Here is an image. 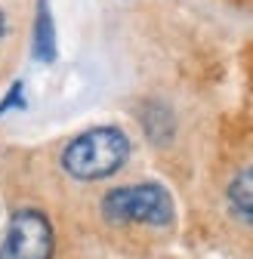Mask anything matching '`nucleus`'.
<instances>
[{"mask_svg":"<svg viewBox=\"0 0 253 259\" xmlns=\"http://www.w3.org/2000/svg\"><path fill=\"white\" fill-rule=\"evenodd\" d=\"M126 157H130V139L120 126H93L65 145L62 167L71 179L96 182L114 176L126 164Z\"/></svg>","mask_w":253,"mask_h":259,"instance_id":"f257e3e1","label":"nucleus"},{"mask_svg":"<svg viewBox=\"0 0 253 259\" xmlns=\"http://www.w3.org/2000/svg\"><path fill=\"white\" fill-rule=\"evenodd\" d=\"M102 216L114 225H170L176 210L173 198L157 182H136L111 188L102 198Z\"/></svg>","mask_w":253,"mask_h":259,"instance_id":"f03ea898","label":"nucleus"},{"mask_svg":"<svg viewBox=\"0 0 253 259\" xmlns=\"http://www.w3.org/2000/svg\"><path fill=\"white\" fill-rule=\"evenodd\" d=\"M53 250L50 219L40 210H16L0 238V259H53Z\"/></svg>","mask_w":253,"mask_h":259,"instance_id":"7ed1b4c3","label":"nucleus"},{"mask_svg":"<svg viewBox=\"0 0 253 259\" xmlns=\"http://www.w3.org/2000/svg\"><path fill=\"white\" fill-rule=\"evenodd\" d=\"M31 50H34L37 62H56V25L50 13V0H37V16H34V37H31Z\"/></svg>","mask_w":253,"mask_h":259,"instance_id":"20e7f679","label":"nucleus"},{"mask_svg":"<svg viewBox=\"0 0 253 259\" xmlns=\"http://www.w3.org/2000/svg\"><path fill=\"white\" fill-rule=\"evenodd\" d=\"M226 201H229V210H232V216H235L238 222L253 225V167L241 170V173L229 182Z\"/></svg>","mask_w":253,"mask_h":259,"instance_id":"39448f33","label":"nucleus"},{"mask_svg":"<svg viewBox=\"0 0 253 259\" xmlns=\"http://www.w3.org/2000/svg\"><path fill=\"white\" fill-rule=\"evenodd\" d=\"M142 126H145V133H148V139H151V142L164 145V142L173 136V114H170L164 105L151 102V105L142 111Z\"/></svg>","mask_w":253,"mask_h":259,"instance_id":"423d86ee","label":"nucleus"},{"mask_svg":"<svg viewBox=\"0 0 253 259\" xmlns=\"http://www.w3.org/2000/svg\"><path fill=\"white\" fill-rule=\"evenodd\" d=\"M10 105H22V83H13V90L7 93V102L0 105V114H4Z\"/></svg>","mask_w":253,"mask_h":259,"instance_id":"0eeeda50","label":"nucleus"},{"mask_svg":"<svg viewBox=\"0 0 253 259\" xmlns=\"http://www.w3.org/2000/svg\"><path fill=\"white\" fill-rule=\"evenodd\" d=\"M7 34V16H4V10H0V37Z\"/></svg>","mask_w":253,"mask_h":259,"instance_id":"6e6552de","label":"nucleus"}]
</instances>
